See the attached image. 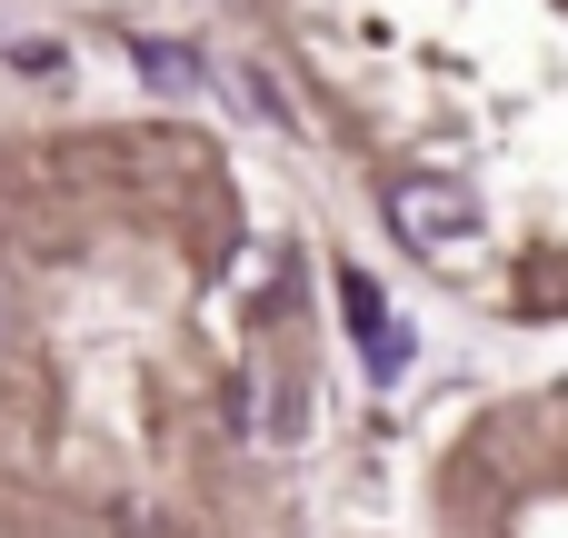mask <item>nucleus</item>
Returning a JSON list of instances; mask_svg holds the SVG:
<instances>
[{
	"instance_id": "f03ea898",
	"label": "nucleus",
	"mask_w": 568,
	"mask_h": 538,
	"mask_svg": "<svg viewBox=\"0 0 568 538\" xmlns=\"http://www.w3.org/2000/svg\"><path fill=\"white\" fill-rule=\"evenodd\" d=\"M339 319L359 329V359H369V379L389 389V379L409 369V319H389V300H379L369 270H339Z\"/></svg>"
},
{
	"instance_id": "7ed1b4c3",
	"label": "nucleus",
	"mask_w": 568,
	"mask_h": 538,
	"mask_svg": "<svg viewBox=\"0 0 568 538\" xmlns=\"http://www.w3.org/2000/svg\"><path fill=\"white\" fill-rule=\"evenodd\" d=\"M130 70H140V80H150V90H170V100H180V90H200V80H210V60H200V50H190V40H130Z\"/></svg>"
},
{
	"instance_id": "f257e3e1",
	"label": "nucleus",
	"mask_w": 568,
	"mask_h": 538,
	"mask_svg": "<svg viewBox=\"0 0 568 538\" xmlns=\"http://www.w3.org/2000/svg\"><path fill=\"white\" fill-rule=\"evenodd\" d=\"M389 230H399L419 260H449V250L479 240V200H469L459 180H399V190H389Z\"/></svg>"
}]
</instances>
